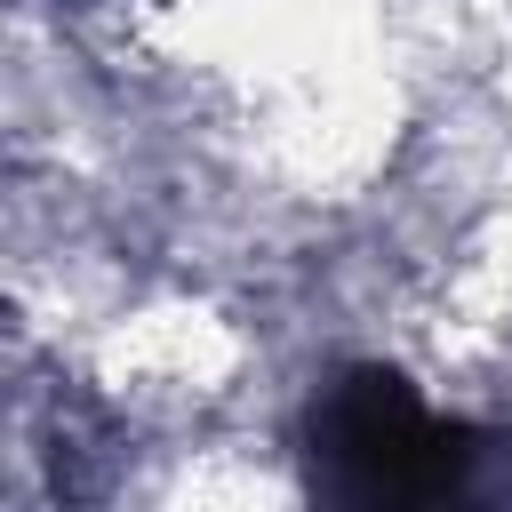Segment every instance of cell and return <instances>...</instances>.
<instances>
[{
    "label": "cell",
    "instance_id": "1",
    "mask_svg": "<svg viewBox=\"0 0 512 512\" xmlns=\"http://www.w3.org/2000/svg\"><path fill=\"white\" fill-rule=\"evenodd\" d=\"M312 440H320V464H328V488L336 496H384V504L448 496L464 480V464H472L464 432H448L392 376H344L320 400Z\"/></svg>",
    "mask_w": 512,
    "mask_h": 512
}]
</instances>
